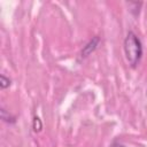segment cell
<instances>
[{"label":"cell","instance_id":"1","mask_svg":"<svg viewBox=\"0 0 147 147\" xmlns=\"http://www.w3.org/2000/svg\"><path fill=\"white\" fill-rule=\"evenodd\" d=\"M124 53L129 64L136 68L142 56V44L140 38L132 31H130L124 39Z\"/></svg>","mask_w":147,"mask_h":147},{"label":"cell","instance_id":"2","mask_svg":"<svg viewBox=\"0 0 147 147\" xmlns=\"http://www.w3.org/2000/svg\"><path fill=\"white\" fill-rule=\"evenodd\" d=\"M99 41H100V39H99V37H93L84 47H83V49H82V52H80V56L82 57H86V56H88L92 52H94L95 51V48L98 47V45H99Z\"/></svg>","mask_w":147,"mask_h":147},{"label":"cell","instance_id":"3","mask_svg":"<svg viewBox=\"0 0 147 147\" xmlns=\"http://www.w3.org/2000/svg\"><path fill=\"white\" fill-rule=\"evenodd\" d=\"M0 113H1V119H2L3 122H7V123H14V122H15V117H13L9 113H7L6 109L1 108Z\"/></svg>","mask_w":147,"mask_h":147},{"label":"cell","instance_id":"4","mask_svg":"<svg viewBox=\"0 0 147 147\" xmlns=\"http://www.w3.org/2000/svg\"><path fill=\"white\" fill-rule=\"evenodd\" d=\"M10 79L9 78H7L5 75H1L0 76V87L2 88V90H5V88H7L8 86H10Z\"/></svg>","mask_w":147,"mask_h":147},{"label":"cell","instance_id":"5","mask_svg":"<svg viewBox=\"0 0 147 147\" xmlns=\"http://www.w3.org/2000/svg\"><path fill=\"white\" fill-rule=\"evenodd\" d=\"M42 129V124H41V121L39 119V117H34L33 118V130L36 132L40 131Z\"/></svg>","mask_w":147,"mask_h":147},{"label":"cell","instance_id":"6","mask_svg":"<svg viewBox=\"0 0 147 147\" xmlns=\"http://www.w3.org/2000/svg\"><path fill=\"white\" fill-rule=\"evenodd\" d=\"M113 147H126V146H124L122 144H118V142H115V144H113Z\"/></svg>","mask_w":147,"mask_h":147}]
</instances>
